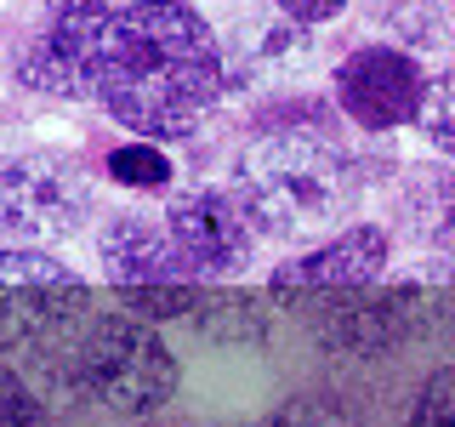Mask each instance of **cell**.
Returning <instances> with one entry per match:
<instances>
[{
    "instance_id": "5bb4252c",
    "label": "cell",
    "mask_w": 455,
    "mask_h": 427,
    "mask_svg": "<svg viewBox=\"0 0 455 427\" xmlns=\"http://www.w3.org/2000/svg\"><path fill=\"white\" fill-rule=\"evenodd\" d=\"M450 388H455V376H450V370H438V376L427 382V393L416 399V410H410V422H404V427H455Z\"/></svg>"
},
{
    "instance_id": "5b68a950",
    "label": "cell",
    "mask_w": 455,
    "mask_h": 427,
    "mask_svg": "<svg viewBox=\"0 0 455 427\" xmlns=\"http://www.w3.org/2000/svg\"><path fill=\"white\" fill-rule=\"evenodd\" d=\"M85 182L80 171L57 154H23V160L0 165V228L28 239V246H52L85 228Z\"/></svg>"
},
{
    "instance_id": "9a60e30c",
    "label": "cell",
    "mask_w": 455,
    "mask_h": 427,
    "mask_svg": "<svg viewBox=\"0 0 455 427\" xmlns=\"http://www.w3.org/2000/svg\"><path fill=\"white\" fill-rule=\"evenodd\" d=\"M421 114H427V137H433V149L450 154V149H455V132H450V80H444V75L433 80V92H421L416 120H421Z\"/></svg>"
},
{
    "instance_id": "6da1fadb",
    "label": "cell",
    "mask_w": 455,
    "mask_h": 427,
    "mask_svg": "<svg viewBox=\"0 0 455 427\" xmlns=\"http://www.w3.org/2000/svg\"><path fill=\"white\" fill-rule=\"evenodd\" d=\"M222 46L182 0H132L108 12L92 97L137 137H182L222 97Z\"/></svg>"
},
{
    "instance_id": "2e32d148",
    "label": "cell",
    "mask_w": 455,
    "mask_h": 427,
    "mask_svg": "<svg viewBox=\"0 0 455 427\" xmlns=\"http://www.w3.org/2000/svg\"><path fill=\"white\" fill-rule=\"evenodd\" d=\"M274 6L284 18H296V23H324V18H336L347 0H274Z\"/></svg>"
},
{
    "instance_id": "ba28073f",
    "label": "cell",
    "mask_w": 455,
    "mask_h": 427,
    "mask_svg": "<svg viewBox=\"0 0 455 427\" xmlns=\"http://www.w3.org/2000/svg\"><path fill=\"white\" fill-rule=\"evenodd\" d=\"M97 251H103V274L132 291V285H182L194 279L188 256L177 251V239L165 234V222L148 217H114L97 234Z\"/></svg>"
},
{
    "instance_id": "52a82bcc",
    "label": "cell",
    "mask_w": 455,
    "mask_h": 427,
    "mask_svg": "<svg viewBox=\"0 0 455 427\" xmlns=\"http://www.w3.org/2000/svg\"><path fill=\"white\" fill-rule=\"evenodd\" d=\"M165 234L188 256L194 274H239L251 262V222L228 189H188L165 205Z\"/></svg>"
},
{
    "instance_id": "3957f363",
    "label": "cell",
    "mask_w": 455,
    "mask_h": 427,
    "mask_svg": "<svg viewBox=\"0 0 455 427\" xmlns=\"http://www.w3.org/2000/svg\"><path fill=\"white\" fill-rule=\"evenodd\" d=\"M80 382L114 410H154L177 388V359L148 325L97 319L80 342Z\"/></svg>"
},
{
    "instance_id": "4fadbf2b",
    "label": "cell",
    "mask_w": 455,
    "mask_h": 427,
    "mask_svg": "<svg viewBox=\"0 0 455 427\" xmlns=\"http://www.w3.org/2000/svg\"><path fill=\"white\" fill-rule=\"evenodd\" d=\"M0 427H40V399L6 365H0Z\"/></svg>"
},
{
    "instance_id": "9c48e42d",
    "label": "cell",
    "mask_w": 455,
    "mask_h": 427,
    "mask_svg": "<svg viewBox=\"0 0 455 427\" xmlns=\"http://www.w3.org/2000/svg\"><path fill=\"white\" fill-rule=\"evenodd\" d=\"M381 262H387V234L381 228H347V234L324 239L319 251L284 262L274 285H364L381 274Z\"/></svg>"
},
{
    "instance_id": "7a4b0ae2",
    "label": "cell",
    "mask_w": 455,
    "mask_h": 427,
    "mask_svg": "<svg viewBox=\"0 0 455 427\" xmlns=\"http://www.w3.org/2000/svg\"><path fill=\"white\" fill-rule=\"evenodd\" d=\"M347 194H353V165L319 132H267L262 142H251L234 189L251 234L274 239L319 234L324 222L341 217Z\"/></svg>"
},
{
    "instance_id": "8992f818",
    "label": "cell",
    "mask_w": 455,
    "mask_h": 427,
    "mask_svg": "<svg viewBox=\"0 0 455 427\" xmlns=\"http://www.w3.org/2000/svg\"><path fill=\"white\" fill-rule=\"evenodd\" d=\"M421 68L410 52L398 46H364L353 52L347 63L336 68V103L364 125V132H393V125H410L421 109Z\"/></svg>"
},
{
    "instance_id": "7c38bea8",
    "label": "cell",
    "mask_w": 455,
    "mask_h": 427,
    "mask_svg": "<svg viewBox=\"0 0 455 427\" xmlns=\"http://www.w3.org/2000/svg\"><path fill=\"white\" fill-rule=\"evenodd\" d=\"M108 177L125 182V189H165L171 182V160L154 142H125V149L108 154Z\"/></svg>"
},
{
    "instance_id": "277c9868",
    "label": "cell",
    "mask_w": 455,
    "mask_h": 427,
    "mask_svg": "<svg viewBox=\"0 0 455 427\" xmlns=\"http://www.w3.org/2000/svg\"><path fill=\"white\" fill-rule=\"evenodd\" d=\"M108 0H46V18L18 52V80L46 97H92V68H97V40L108 23Z\"/></svg>"
},
{
    "instance_id": "30bf717a",
    "label": "cell",
    "mask_w": 455,
    "mask_h": 427,
    "mask_svg": "<svg viewBox=\"0 0 455 427\" xmlns=\"http://www.w3.org/2000/svg\"><path fill=\"white\" fill-rule=\"evenodd\" d=\"M0 285H23V291H80V274L57 256L18 246V251H0Z\"/></svg>"
},
{
    "instance_id": "8fae6325",
    "label": "cell",
    "mask_w": 455,
    "mask_h": 427,
    "mask_svg": "<svg viewBox=\"0 0 455 427\" xmlns=\"http://www.w3.org/2000/svg\"><path fill=\"white\" fill-rule=\"evenodd\" d=\"M46 291H23V285H0V348H18V342L40 336L52 319V308L40 302Z\"/></svg>"
}]
</instances>
